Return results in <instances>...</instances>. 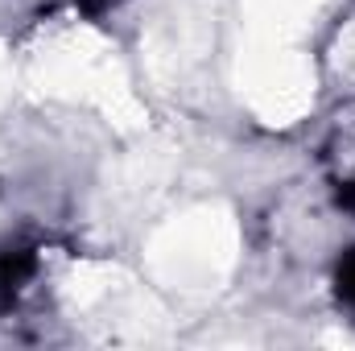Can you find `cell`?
<instances>
[{
	"instance_id": "cell-1",
	"label": "cell",
	"mask_w": 355,
	"mask_h": 351,
	"mask_svg": "<svg viewBox=\"0 0 355 351\" xmlns=\"http://www.w3.org/2000/svg\"><path fill=\"white\" fill-rule=\"evenodd\" d=\"M327 75H331V83L343 91L347 99H355V12L335 29V37H331Z\"/></svg>"
},
{
	"instance_id": "cell-2",
	"label": "cell",
	"mask_w": 355,
	"mask_h": 351,
	"mask_svg": "<svg viewBox=\"0 0 355 351\" xmlns=\"http://www.w3.org/2000/svg\"><path fill=\"white\" fill-rule=\"evenodd\" d=\"M339 298H347L355 306V252L339 264Z\"/></svg>"
}]
</instances>
